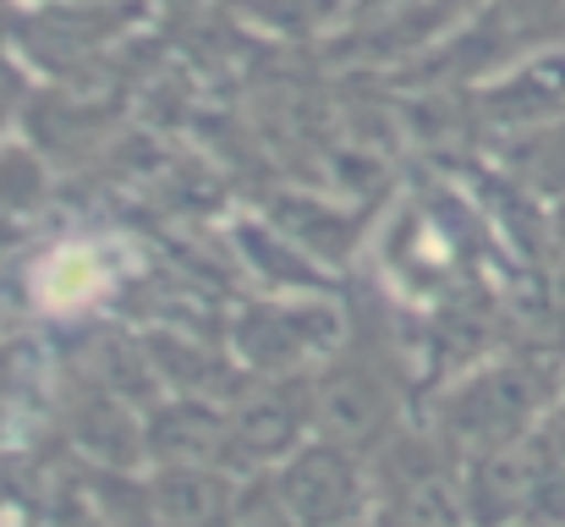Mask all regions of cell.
<instances>
[{
    "label": "cell",
    "instance_id": "6da1fadb",
    "mask_svg": "<svg viewBox=\"0 0 565 527\" xmlns=\"http://www.w3.org/2000/svg\"><path fill=\"white\" fill-rule=\"evenodd\" d=\"M110 286V264L94 242H66V247H50L33 270V297L44 314H83L88 303H99Z\"/></svg>",
    "mask_w": 565,
    "mask_h": 527
}]
</instances>
